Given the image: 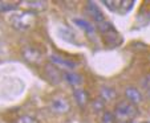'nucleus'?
Here are the masks:
<instances>
[{
	"label": "nucleus",
	"instance_id": "obj_14",
	"mask_svg": "<svg viewBox=\"0 0 150 123\" xmlns=\"http://www.w3.org/2000/svg\"><path fill=\"white\" fill-rule=\"evenodd\" d=\"M116 97V90L112 87H102L101 89V99L102 101H112Z\"/></svg>",
	"mask_w": 150,
	"mask_h": 123
},
{
	"label": "nucleus",
	"instance_id": "obj_13",
	"mask_svg": "<svg viewBox=\"0 0 150 123\" xmlns=\"http://www.w3.org/2000/svg\"><path fill=\"white\" fill-rule=\"evenodd\" d=\"M59 33H60V36H61L64 40H67V41L72 42V44H74V42H76L74 33L71 31V29H68V28H60L59 29Z\"/></svg>",
	"mask_w": 150,
	"mask_h": 123
},
{
	"label": "nucleus",
	"instance_id": "obj_2",
	"mask_svg": "<svg viewBox=\"0 0 150 123\" xmlns=\"http://www.w3.org/2000/svg\"><path fill=\"white\" fill-rule=\"evenodd\" d=\"M137 114H138V109H137L136 105L130 103V102H127V101H121L114 107L113 115L116 118V120L126 122V120H130L133 118H136Z\"/></svg>",
	"mask_w": 150,
	"mask_h": 123
},
{
	"label": "nucleus",
	"instance_id": "obj_3",
	"mask_svg": "<svg viewBox=\"0 0 150 123\" xmlns=\"http://www.w3.org/2000/svg\"><path fill=\"white\" fill-rule=\"evenodd\" d=\"M44 76L53 85L60 84L62 79V74H61V72H60V69L56 65L52 64V62H49V64H47L45 66H44Z\"/></svg>",
	"mask_w": 150,
	"mask_h": 123
},
{
	"label": "nucleus",
	"instance_id": "obj_1",
	"mask_svg": "<svg viewBox=\"0 0 150 123\" xmlns=\"http://www.w3.org/2000/svg\"><path fill=\"white\" fill-rule=\"evenodd\" d=\"M37 20V15L33 11H25L21 13L13 15L11 19V24L13 28L19 29V31H27L31 27L35 25V22Z\"/></svg>",
	"mask_w": 150,
	"mask_h": 123
},
{
	"label": "nucleus",
	"instance_id": "obj_6",
	"mask_svg": "<svg viewBox=\"0 0 150 123\" xmlns=\"http://www.w3.org/2000/svg\"><path fill=\"white\" fill-rule=\"evenodd\" d=\"M23 54H24V58H25L27 61H29L31 64H39V62L41 61V57H42L41 53L32 46L24 48Z\"/></svg>",
	"mask_w": 150,
	"mask_h": 123
},
{
	"label": "nucleus",
	"instance_id": "obj_20",
	"mask_svg": "<svg viewBox=\"0 0 150 123\" xmlns=\"http://www.w3.org/2000/svg\"><path fill=\"white\" fill-rule=\"evenodd\" d=\"M144 86L146 87L147 90H150V73L145 76V78H144Z\"/></svg>",
	"mask_w": 150,
	"mask_h": 123
},
{
	"label": "nucleus",
	"instance_id": "obj_4",
	"mask_svg": "<svg viewBox=\"0 0 150 123\" xmlns=\"http://www.w3.org/2000/svg\"><path fill=\"white\" fill-rule=\"evenodd\" d=\"M51 110L56 114H67L71 110V105L65 98H54L51 101Z\"/></svg>",
	"mask_w": 150,
	"mask_h": 123
},
{
	"label": "nucleus",
	"instance_id": "obj_15",
	"mask_svg": "<svg viewBox=\"0 0 150 123\" xmlns=\"http://www.w3.org/2000/svg\"><path fill=\"white\" fill-rule=\"evenodd\" d=\"M27 6L31 8V11H42L47 8V1H40V0H33V1H25Z\"/></svg>",
	"mask_w": 150,
	"mask_h": 123
},
{
	"label": "nucleus",
	"instance_id": "obj_21",
	"mask_svg": "<svg viewBox=\"0 0 150 123\" xmlns=\"http://www.w3.org/2000/svg\"><path fill=\"white\" fill-rule=\"evenodd\" d=\"M147 98L150 99V90H147Z\"/></svg>",
	"mask_w": 150,
	"mask_h": 123
},
{
	"label": "nucleus",
	"instance_id": "obj_12",
	"mask_svg": "<svg viewBox=\"0 0 150 123\" xmlns=\"http://www.w3.org/2000/svg\"><path fill=\"white\" fill-rule=\"evenodd\" d=\"M73 22L76 24V25H79L80 28H82L86 33H89V34H92L94 32V27L92 25L89 21H86V20H84V19H80V17H76V19H73Z\"/></svg>",
	"mask_w": 150,
	"mask_h": 123
},
{
	"label": "nucleus",
	"instance_id": "obj_5",
	"mask_svg": "<svg viewBox=\"0 0 150 123\" xmlns=\"http://www.w3.org/2000/svg\"><path fill=\"white\" fill-rule=\"evenodd\" d=\"M125 95H126V98H127V102H130V103H133V105L141 103L142 99H144L141 91L133 86H129L125 89Z\"/></svg>",
	"mask_w": 150,
	"mask_h": 123
},
{
	"label": "nucleus",
	"instance_id": "obj_18",
	"mask_svg": "<svg viewBox=\"0 0 150 123\" xmlns=\"http://www.w3.org/2000/svg\"><path fill=\"white\" fill-rule=\"evenodd\" d=\"M114 120H116V118H114V115L112 112L109 111L104 112V115H102V122L104 123H113Z\"/></svg>",
	"mask_w": 150,
	"mask_h": 123
},
{
	"label": "nucleus",
	"instance_id": "obj_10",
	"mask_svg": "<svg viewBox=\"0 0 150 123\" xmlns=\"http://www.w3.org/2000/svg\"><path fill=\"white\" fill-rule=\"evenodd\" d=\"M62 78L65 79L69 85H72V86H74V87L80 86V85L82 84V77L74 72H65L62 74Z\"/></svg>",
	"mask_w": 150,
	"mask_h": 123
},
{
	"label": "nucleus",
	"instance_id": "obj_7",
	"mask_svg": "<svg viewBox=\"0 0 150 123\" xmlns=\"http://www.w3.org/2000/svg\"><path fill=\"white\" fill-rule=\"evenodd\" d=\"M51 62L53 65H56L57 67L61 66V67H64V69H74V67H76V62L69 61V60H67V58H62V57L56 56V54H52L51 56Z\"/></svg>",
	"mask_w": 150,
	"mask_h": 123
},
{
	"label": "nucleus",
	"instance_id": "obj_19",
	"mask_svg": "<svg viewBox=\"0 0 150 123\" xmlns=\"http://www.w3.org/2000/svg\"><path fill=\"white\" fill-rule=\"evenodd\" d=\"M19 123H37V120L32 117H28V115H24L19 119Z\"/></svg>",
	"mask_w": 150,
	"mask_h": 123
},
{
	"label": "nucleus",
	"instance_id": "obj_8",
	"mask_svg": "<svg viewBox=\"0 0 150 123\" xmlns=\"http://www.w3.org/2000/svg\"><path fill=\"white\" fill-rule=\"evenodd\" d=\"M73 97H74V99H76L77 105H79L80 107H85L89 102V94H88V91L84 89H74Z\"/></svg>",
	"mask_w": 150,
	"mask_h": 123
},
{
	"label": "nucleus",
	"instance_id": "obj_17",
	"mask_svg": "<svg viewBox=\"0 0 150 123\" xmlns=\"http://www.w3.org/2000/svg\"><path fill=\"white\" fill-rule=\"evenodd\" d=\"M15 9H17V4L15 3H6V1L0 3V11L1 12H11Z\"/></svg>",
	"mask_w": 150,
	"mask_h": 123
},
{
	"label": "nucleus",
	"instance_id": "obj_11",
	"mask_svg": "<svg viewBox=\"0 0 150 123\" xmlns=\"http://www.w3.org/2000/svg\"><path fill=\"white\" fill-rule=\"evenodd\" d=\"M104 37H105V42L109 44V45H117L120 41H121L120 34L116 29H112V31H109L108 33H105Z\"/></svg>",
	"mask_w": 150,
	"mask_h": 123
},
{
	"label": "nucleus",
	"instance_id": "obj_16",
	"mask_svg": "<svg viewBox=\"0 0 150 123\" xmlns=\"http://www.w3.org/2000/svg\"><path fill=\"white\" fill-rule=\"evenodd\" d=\"M104 107H105V101H102L101 98H97V99H94V101L92 102V109H93V111H96V112L102 111Z\"/></svg>",
	"mask_w": 150,
	"mask_h": 123
},
{
	"label": "nucleus",
	"instance_id": "obj_9",
	"mask_svg": "<svg viewBox=\"0 0 150 123\" xmlns=\"http://www.w3.org/2000/svg\"><path fill=\"white\" fill-rule=\"evenodd\" d=\"M86 11L91 13V16L94 19V21L98 24V22H102L105 20L104 15H102V12L98 9V7L96 6V4L93 3V1H89L88 6H86Z\"/></svg>",
	"mask_w": 150,
	"mask_h": 123
}]
</instances>
